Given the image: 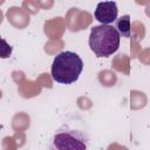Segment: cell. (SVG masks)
I'll return each mask as SVG.
<instances>
[{"label": "cell", "instance_id": "cell-1", "mask_svg": "<svg viewBox=\"0 0 150 150\" xmlns=\"http://www.w3.org/2000/svg\"><path fill=\"white\" fill-rule=\"evenodd\" d=\"M83 70V61L79 54L63 50L59 53L52 63V79L61 84H71L76 82Z\"/></svg>", "mask_w": 150, "mask_h": 150}, {"label": "cell", "instance_id": "cell-2", "mask_svg": "<svg viewBox=\"0 0 150 150\" xmlns=\"http://www.w3.org/2000/svg\"><path fill=\"white\" fill-rule=\"evenodd\" d=\"M120 34L110 25L94 26L90 29L89 47L97 57H108L120 47Z\"/></svg>", "mask_w": 150, "mask_h": 150}, {"label": "cell", "instance_id": "cell-3", "mask_svg": "<svg viewBox=\"0 0 150 150\" xmlns=\"http://www.w3.org/2000/svg\"><path fill=\"white\" fill-rule=\"evenodd\" d=\"M55 150H87L88 137L80 130L62 129L53 137Z\"/></svg>", "mask_w": 150, "mask_h": 150}, {"label": "cell", "instance_id": "cell-4", "mask_svg": "<svg viewBox=\"0 0 150 150\" xmlns=\"http://www.w3.org/2000/svg\"><path fill=\"white\" fill-rule=\"evenodd\" d=\"M118 15L117 4L115 1H102L98 2L94 12L95 19L101 25H110L116 21Z\"/></svg>", "mask_w": 150, "mask_h": 150}, {"label": "cell", "instance_id": "cell-5", "mask_svg": "<svg viewBox=\"0 0 150 150\" xmlns=\"http://www.w3.org/2000/svg\"><path fill=\"white\" fill-rule=\"evenodd\" d=\"M115 29L123 38H129L131 34V19L130 15H123L120 19H116V27Z\"/></svg>", "mask_w": 150, "mask_h": 150}, {"label": "cell", "instance_id": "cell-6", "mask_svg": "<svg viewBox=\"0 0 150 150\" xmlns=\"http://www.w3.org/2000/svg\"><path fill=\"white\" fill-rule=\"evenodd\" d=\"M13 53V47L0 36V59H8Z\"/></svg>", "mask_w": 150, "mask_h": 150}]
</instances>
